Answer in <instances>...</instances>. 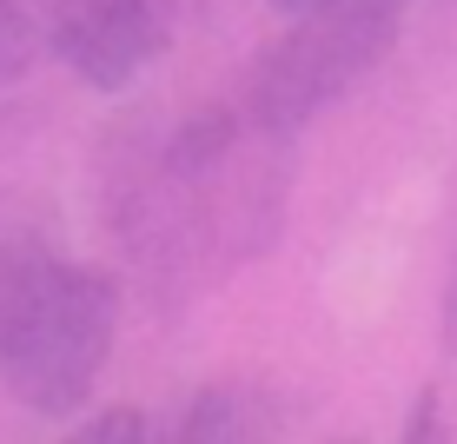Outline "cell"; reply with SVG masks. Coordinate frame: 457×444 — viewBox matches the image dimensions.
<instances>
[{
  "label": "cell",
  "instance_id": "1",
  "mask_svg": "<svg viewBox=\"0 0 457 444\" xmlns=\"http://www.w3.org/2000/svg\"><path fill=\"white\" fill-rule=\"evenodd\" d=\"M120 331V285L100 265L40 259L0 285V385L34 418H80Z\"/></svg>",
  "mask_w": 457,
  "mask_h": 444
},
{
  "label": "cell",
  "instance_id": "2",
  "mask_svg": "<svg viewBox=\"0 0 457 444\" xmlns=\"http://www.w3.org/2000/svg\"><path fill=\"white\" fill-rule=\"evenodd\" d=\"M398 40V0H338V7L298 13L292 34L259 54L245 80V126L286 139L319 120L338 93H352Z\"/></svg>",
  "mask_w": 457,
  "mask_h": 444
},
{
  "label": "cell",
  "instance_id": "3",
  "mask_svg": "<svg viewBox=\"0 0 457 444\" xmlns=\"http://www.w3.org/2000/svg\"><path fill=\"white\" fill-rule=\"evenodd\" d=\"M46 46L93 93H126L172 46V0H54Z\"/></svg>",
  "mask_w": 457,
  "mask_h": 444
},
{
  "label": "cell",
  "instance_id": "4",
  "mask_svg": "<svg viewBox=\"0 0 457 444\" xmlns=\"http://www.w3.org/2000/svg\"><path fill=\"white\" fill-rule=\"evenodd\" d=\"M40 40H46V21L27 0H0V93L21 87L40 60Z\"/></svg>",
  "mask_w": 457,
  "mask_h": 444
},
{
  "label": "cell",
  "instance_id": "5",
  "mask_svg": "<svg viewBox=\"0 0 457 444\" xmlns=\"http://www.w3.org/2000/svg\"><path fill=\"white\" fill-rule=\"evenodd\" d=\"M252 424H259V418L245 411L239 391H232V385H212L206 398L186 411V424H179V431H186V438H232V431H252Z\"/></svg>",
  "mask_w": 457,
  "mask_h": 444
},
{
  "label": "cell",
  "instance_id": "6",
  "mask_svg": "<svg viewBox=\"0 0 457 444\" xmlns=\"http://www.w3.org/2000/svg\"><path fill=\"white\" fill-rule=\"evenodd\" d=\"M80 438H100V444H113V438H146V411L113 405V411H100V418H80Z\"/></svg>",
  "mask_w": 457,
  "mask_h": 444
},
{
  "label": "cell",
  "instance_id": "7",
  "mask_svg": "<svg viewBox=\"0 0 457 444\" xmlns=\"http://www.w3.org/2000/svg\"><path fill=\"white\" fill-rule=\"evenodd\" d=\"M265 7H278L286 21H298V13H319V7H338V0H265Z\"/></svg>",
  "mask_w": 457,
  "mask_h": 444
},
{
  "label": "cell",
  "instance_id": "8",
  "mask_svg": "<svg viewBox=\"0 0 457 444\" xmlns=\"http://www.w3.org/2000/svg\"><path fill=\"white\" fill-rule=\"evenodd\" d=\"M0 285H7V279H0Z\"/></svg>",
  "mask_w": 457,
  "mask_h": 444
}]
</instances>
